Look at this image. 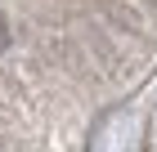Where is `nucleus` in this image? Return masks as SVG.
I'll return each instance as SVG.
<instances>
[{"instance_id":"1","label":"nucleus","mask_w":157,"mask_h":152,"mask_svg":"<svg viewBox=\"0 0 157 152\" xmlns=\"http://www.w3.org/2000/svg\"><path fill=\"white\" fill-rule=\"evenodd\" d=\"M5 45H9V23H5V13H0V54H5Z\"/></svg>"}]
</instances>
